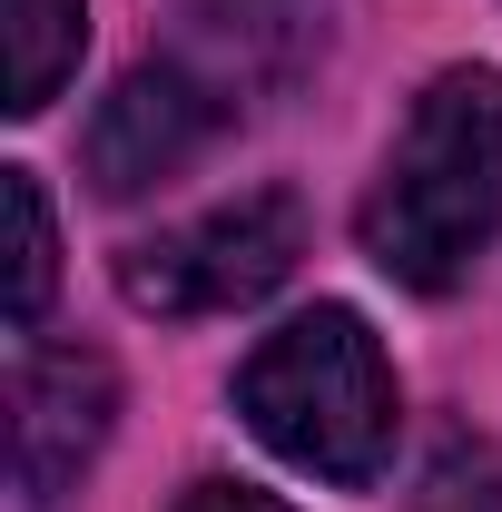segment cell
<instances>
[{
	"label": "cell",
	"instance_id": "cell-1",
	"mask_svg": "<svg viewBox=\"0 0 502 512\" xmlns=\"http://www.w3.org/2000/svg\"><path fill=\"white\" fill-rule=\"evenodd\" d=\"M502 237V69H443L365 197V256L394 286L443 296Z\"/></svg>",
	"mask_w": 502,
	"mask_h": 512
},
{
	"label": "cell",
	"instance_id": "cell-2",
	"mask_svg": "<svg viewBox=\"0 0 502 512\" xmlns=\"http://www.w3.org/2000/svg\"><path fill=\"white\" fill-rule=\"evenodd\" d=\"M237 414L276 463H296L315 483L365 493L394 463V365H384L375 325L355 306H306L286 316L247 365H237Z\"/></svg>",
	"mask_w": 502,
	"mask_h": 512
},
{
	"label": "cell",
	"instance_id": "cell-3",
	"mask_svg": "<svg viewBox=\"0 0 502 512\" xmlns=\"http://www.w3.org/2000/svg\"><path fill=\"white\" fill-rule=\"evenodd\" d=\"M296 256H306L296 188H247L168 237H138L119 256V296L138 316H237L296 276Z\"/></svg>",
	"mask_w": 502,
	"mask_h": 512
},
{
	"label": "cell",
	"instance_id": "cell-4",
	"mask_svg": "<svg viewBox=\"0 0 502 512\" xmlns=\"http://www.w3.org/2000/svg\"><path fill=\"white\" fill-rule=\"evenodd\" d=\"M109 414H119V375L99 345H20V365H10V493L30 512H60L109 444Z\"/></svg>",
	"mask_w": 502,
	"mask_h": 512
},
{
	"label": "cell",
	"instance_id": "cell-5",
	"mask_svg": "<svg viewBox=\"0 0 502 512\" xmlns=\"http://www.w3.org/2000/svg\"><path fill=\"white\" fill-rule=\"evenodd\" d=\"M237 119L207 79H188L178 60H148L128 69L119 89L99 99V119H89V138H79V158H89V188L99 197H138L158 188V178H178L197 148L217 138V128Z\"/></svg>",
	"mask_w": 502,
	"mask_h": 512
},
{
	"label": "cell",
	"instance_id": "cell-6",
	"mask_svg": "<svg viewBox=\"0 0 502 512\" xmlns=\"http://www.w3.org/2000/svg\"><path fill=\"white\" fill-rule=\"evenodd\" d=\"M315 40H325V0H188L178 69L237 109L256 89H286L315 60Z\"/></svg>",
	"mask_w": 502,
	"mask_h": 512
},
{
	"label": "cell",
	"instance_id": "cell-7",
	"mask_svg": "<svg viewBox=\"0 0 502 512\" xmlns=\"http://www.w3.org/2000/svg\"><path fill=\"white\" fill-rule=\"evenodd\" d=\"M10 20V119H40L89 50V0H0Z\"/></svg>",
	"mask_w": 502,
	"mask_h": 512
},
{
	"label": "cell",
	"instance_id": "cell-8",
	"mask_svg": "<svg viewBox=\"0 0 502 512\" xmlns=\"http://www.w3.org/2000/svg\"><path fill=\"white\" fill-rule=\"evenodd\" d=\"M0 197H10V325L30 335L40 306H50V286H60V237H50V197H40L30 168H10Z\"/></svg>",
	"mask_w": 502,
	"mask_h": 512
},
{
	"label": "cell",
	"instance_id": "cell-9",
	"mask_svg": "<svg viewBox=\"0 0 502 512\" xmlns=\"http://www.w3.org/2000/svg\"><path fill=\"white\" fill-rule=\"evenodd\" d=\"M404 512H502V444H443Z\"/></svg>",
	"mask_w": 502,
	"mask_h": 512
},
{
	"label": "cell",
	"instance_id": "cell-10",
	"mask_svg": "<svg viewBox=\"0 0 502 512\" xmlns=\"http://www.w3.org/2000/svg\"><path fill=\"white\" fill-rule=\"evenodd\" d=\"M178 512H286V503L276 493H247V483H197Z\"/></svg>",
	"mask_w": 502,
	"mask_h": 512
}]
</instances>
